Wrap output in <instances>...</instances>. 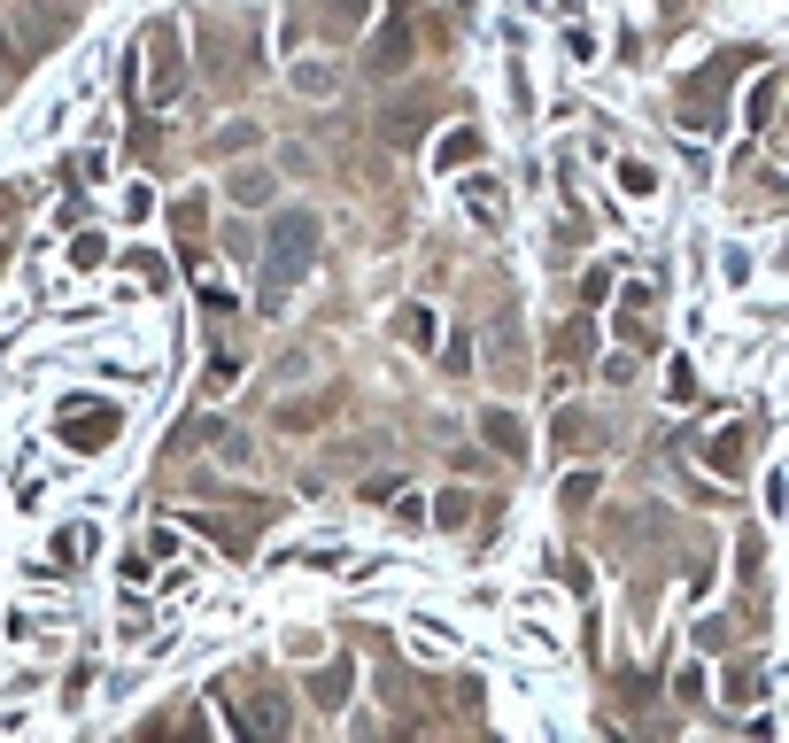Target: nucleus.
<instances>
[{"instance_id": "8", "label": "nucleus", "mask_w": 789, "mask_h": 743, "mask_svg": "<svg viewBox=\"0 0 789 743\" xmlns=\"http://www.w3.org/2000/svg\"><path fill=\"white\" fill-rule=\"evenodd\" d=\"M310 697H318V705H341V697H349V666H318V674H310Z\"/></svg>"}, {"instance_id": "4", "label": "nucleus", "mask_w": 789, "mask_h": 743, "mask_svg": "<svg viewBox=\"0 0 789 743\" xmlns=\"http://www.w3.org/2000/svg\"><path fill=\"white\" fill-rule=\"evenodd\" d=\"M480 434H488V449L496 457H526V426L511 411H480Z\"/></svg>"}, {"instance_id": "2", "label": "nucleus", "mask_w": 789, "mask_h": 743, "mask_svg": "<svg viewBox=\"0 0 789 743\" xmlns=\"http://www.w3.org/2000/svg\"><path fill=\"white\" fill-rule=\"evenodd\" d=\"M178 93H186V39H178L171 24H155L147 31V101L171 109Z\"/></svg>"}, {"instance_id": "12", "label": "nucleus", "mask_w": 789, "mask_h": 743, "mask_svg": "<svg viewBox=\"0 0 789 743\" xmlns=\"http://www.w3.org/2000/svg\"><path fill=\"white\" fill-rule=\"evenodd\" d=\"M395 333H403V341H418V349H426V341H434V310H403V318H395Z\"/></svg>"}, {"instance_id": "1", "label": "nucleus", "mask_w": 789, "mask_h": 743, "mask_svg": "<svg viewBox=\"0 0 789 743\" xmlns=\"http://www.w3.org/2000/svg\"><path fill=\"white\" fill-rule=\"evenodd\" d=\"M310 264H318V217L310 209H294V217H279L271 225V264H263V295L279 302L294 287V279H310Z\"/></svg>"}, {"instance_id": "10", "label": "nucleus", "mask_w": 789, "mask_h": 743, "mask_svg": "<svg viewBox=\"0 0 789 743\" xmlns=\"http://www.w3.org/2000/svg\"><path fill=\"white\" fill-rule=\"evenodd\" d=\"M712 465H720V473L743 465V426H720V434H712Z\"/></svg>"}, {"instance_id": "11", "label": "nucleus", "mask_w": 789, "mask_h": 743, "mask_svg": "<svg viewBox=\"0 0 789 743\" xmlns=\"http://www.w3.org/2000/svg\"><path fill=\"white\" fill-rule=\"evenodd\" d=\"M643 310H650V295L635 287V295H627V310H619V326H627V341H650V318H643Z\"/></svg>"}, {"instance_id": "15", "label": "nucleus", "mask_w": 789, "mask_h": 743, "mask_svg": "<svg viewBox=\"0 0 789 743\" xmlns=\"http://www.w3.org/2000/svg\"><path fill=\"white\" fill-rule=\"evenodd\" d=\"M588 333H596V326H588V318H573V326H565V333H557V357H565V364H573V357H581V349H588Z\"/></svg>"}, {"instance_id": "7", "label": "nucleus", "mask_w": 789, "mask_h": 743, "mask_svg": "<svg viewBox=\"0 0 789 743\" xmlns=\"http://www.w3.org/2000/svg\"><path fill=\"white\" fill-rule=\"evenodd\" d=\"M333 403H341L333 387H325V395H310V403H279V426H318V418L333 411Z\"/></svg>"}, {"instance_id": "14", "label": "nucleus", "mask_w": 789, "mask_h": 743, "mask_svg": "<svg viewBox=\"0 0 789 743\" xmlns=\"http://www.w3.org/2000/svg\"><path fill=\"white\" fill-rule=\"evenodd\" d=\"M294 86H302V93H333V86H341V78H333L325 62H302V70H294Z\"/></svg>"}, {"instance_id": "18", "label": "nucleus", "mask_w": 789, "mask_h": 743, "mask_svg": "<svg viewBox=\"0 0 789 743\" xmlns=\"http://www.w3.org/2000/svg\"><path fill=\"white\" fill-rule=\"evenodd\" d=\"M101 256H109V240H101V233H86V240H78V248H70V264H78V271H93V264H101Z\"/></svg>"}, {"instance_id": "3", "label": "nucleus", "mask_w": 789, "mask_h": 743, "mask_svg": "<svg viewBox=\"0 0 789 743\" xmlns=\"http://www.w3.org/2000/svg\"><path fill=\"white\" fill-rule=\"evenodd\" d=\"M62 442L78 449V457H93V449L117 442V411H93V403H70L62 411Z\"/></svg>"}, {"instance_id": "17", "label": "nucleus", "mask_w": 789, "mask_h": 743, "mask_svg": "<svg viewBox=\"0 0 789 743\" xmlns=\"http://www.w3.org/2000/svg\"><path fill=\"white\" fill-rule=\"evenodd\" d=\"M465 519H472V496H465V488H449V496H441V527H465Z\"/></svg>"}, {"instance_id": "5", "label": "nucleus", "mask_w": 789, "mask_h": 743, "mask_svg": "<svg viewBox=\"0 0 789 743\" xmlns=\"http://www.w3.org/2000/svg\"><path fill=\"white\" fill-rule=\"evenodd\" d=\"M403 62H410V24H387L380 39H372V70H380V78H395Z\"/></svg>"}, {"instance_id": "6", "label": "nucleus", "mask_w": 789, "mask_h": 743, "mask_svg": "<svg viewBox=\"0 0 789 743\" xmlns=\"http://www.w3.org/2000/svg\"><path fill=\"white\" fill-rule=\"evenodd\" d=\"M233 728H256V736H279V728H287V705H279V697L263 689L256 705H248V720H233Z\"/></svg>"}, {"instance_id": "21", "label": "nucleus", "mask_w": 789, "mask_h": 743, "mask_svg": "<svg viewBox=\"0 0 789 743\" xmlns=\"http://www.w3.org/2000/svg\"><path fill=\"white\" fill-rule=\"evenodd\" d=\"M0 217H8V194H0Z\"/></svg>"}, {"instance_id": "9", "label": "nucleus", "mask_w": 789, "mask_h": 743, "mask_svg": "<svg viewBox=\"0 0 789 743\" xmlns=\"http://www.w3.org/2000/svg\"><path fill=\"white\" fill-rule=\"evenodd\" d=\"M233 202L240 209H263V202H271V171H240V179H233Z\"/></svg>"}, {"instance_id": "13", "label": "nucleus", "mask_w": 789, "mask_h": 743, "mask_svg": "<svg viewBox=\"0 0 789 743\" xmlns=\"http://www.w3.org/2000/svg\"><path fill=\"white\" fill-rule=\"evenodd\" d=\"M557 442H565V449H588V442H596V426H588L581 411H565V418H557Z\"/></svg>"}, {"instance_id": "16", "label": "nucleus", "mask_w": 789, "mask_h": 743, "mask_svg": "<svg viewBox=\"0 0 789 743\" xmlns=\"http://www.w3.org/2000/svg\"><path fill=\"white\" fill-rule=\"evenodd\" d=\"M774 101H782V78H759V93H751V124L774 117Z\"/></svg>"}, {"instance_id": "20", "label": "nucleus", "mask_w": 789, "mask_h": 743, "mask_svg": "<svg viewBox=\"0 0 789 743\" xmlns=\"http://www.w3.org/2000/svg\"><path fill=\"white\" fill-rule=\"evenodd\" d=\"M217 457H225V465H256V449L240 442V434H225V442H217Z\"/></svg>"}, {"instance_id": "19", "label": "nucleus", "mask_w": 789, "mask_h": 743, "mask_svg": "<svg viewBox=\"0 0 789 743\" xmlns=\"http://www.w3.org/2000/svg\"><path fill=\"white\" fill-rule=\"evenodd\" d=\"M78 550H86V527H62L55 535V565H78Z\"/></svg>"}]
</instances>
